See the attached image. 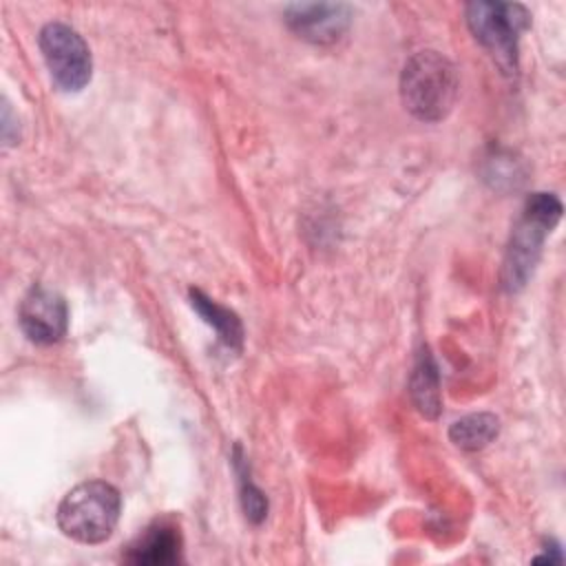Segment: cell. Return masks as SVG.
Wrapping results in <instances>:
<instances>
[{
	"mask_svg": "<svg viewBox=\"0 0 566 566\" xmlns=\"http://www.w3.org/2000/svg\"><path fill=\"white\" fill-rule=\"evenodd\" d=\"M458 71L438 51L413 53L400 73V99L420 122L444 119L458 97Z\"/></svg>",
	"mask_w": 566,
	"mask_h": 566,
	"instance_id": "6da1fadb",
	"label": "cell"
},
{
	"mask_svg": "<svg viewBox=\"0 0 566 566\" xmlns=\"http://www.w3.org/2000/svg\"><path fill=\"white\" fill-rule=\"evenodd\" d=\"M122 513L119 491L104 480H88L73 486L57 506L60 531L82 544L106 542Z\"/></svg>",
	"mask_w": 566,
	"mask_h": 566,
	"instance_id": "7a4b0ae2",
	"label": "cell"
},
{
	"mask_svg": "<svg viewBox=\"0 0 566 566\" xmlns=\"http://www.w3.org/2000/svg\"><path fill=\"white\" fill-rule=\"evenodd\" d=\"M562 217V201L553 192H533L526 199L524 212L513 228L504 268H502V281L509 292H515L524 287L528 281V274L533 272L544 239L551 234L555 223Z\"/></svg>",
	"mask_w": 566,
	"mask_h": 566,
	"instance_id": "3957f363",
	"label": "cell"
},
{
	"mask_svg": "<svg viewBox=\"0 0 566 566\" xmlns=\"http://www.w3.org/2000/svg\"><path fill=\"white\" fill-rule=\"evenodd\" d=\"M467 24L502 73L515 75L520 33L531 24L528 9L517 2H471L467 4Z\"/></svg>",
	"mask_w": 566,
	"mask_h": 566,
	"instance_id": "277c9868",
	"label": "cell"
},
{
	"mask_svg": "<svg viewBox=\"0 0 566 566\" xmlns=\"http://www.w3.org/2000/svg\"><path fill=\"white\" fill-rule=\"evenodd\" d=\"M38 44L53 82L62 91L77 93L91 82V51L75 29L62 22H49L42 27Z\"/></svg>",
	"mask_w": 566,
	"mask_h": 566,
	"instance_id": "5b68a950",
	"label": "cell"
},
{
	"mask_svg": "<svg viewBox=\"0 0 566 566\" xmlns=\"http://www.w3.org/2000/svg\"><path fill=\"white\" fill-rule=\"evenodd\" d=\"M18 321L29 340L51 345L66 334L69 307L57 292L44 285H33L20 303Z\"/></svg>",
	"mask_w": 566,
	"mask_h": 566,
	"instance_id": "8992f818",
	"label": "cell"
},
{
	"mask_svg": "<svg viewBox=\"0 0 566 566\" xmlns=\"http://www.w3.org/2000/svg\"><path fill=\"white\" fill-rule=\"evenodd\" d=\"M285 22L312 44H332L347 31L352 9L343 2H296L285 7Z\"/></svg>",
	"mask_w": 566,
	"mask_h": 566,
	"instance_id": "52a82bcc",
	"label": "cell"
},
{
	"mask_svg": "<svg viewBox=\"0 0 566 566\" xmlns=\"http://www.w3.org/2000/svg\"><path fill=\"white\" fill-rule=\"evenodd\" d=\"M126 562L137 566H170L181 562L179 528L166 520L155 522L128 548Z\"/></svg>",
	"mask_w": 566,
	"mask_h": 566,
	"instance_id": "ba28073f",
	"label": "cell"
},
{
	"mask_svg": "<svg viewBox=\"0 0 566 566\" xmlns=\"http://www.w3.org/2000/svg\"><path fill=\"white\" fill-rule=\"evenodd\" d=\"M409 391H411V400H413L416 409L424 418L438 416V411H440V376H438V367L427 349H422L416 360Z\"/></svg>",
	"mask_w": 566,
	"mask_h": 566,
	"instance_id": "9c48e42d",
	"label": "cell"
},
{
	"mask_svg": "<svg viewBox=\"0 0 566 566\" xmlns=\"http://www.w3.org/2000/svg\"><path fill=\"white\" fill-rule=\"evenodd\" d=\"M190 303L192 307L199 312V316L214 327V332L219 334V338L230 347V349H239L241 340H243V327L241 321L237 318L234 312H230L228 307L214 303L212 298L203 296L199 290H190Z\"/></svg>",
	"mask_w": 566,
	"mask_h": 566,
	"instance_id": "30bf717a",
	"label": "cell"
},
{
	"mask_svg": "<svg viewBox=\"0 0 566 566\" xmlns=\"http://www.w3.org/2000/svg\"><path fill=\"white\" fill-rule=\"evenodd\" d=\"M500 431V420L493 413H471L460 420H455L449 427V440L464 449V451H478L484 449L489 442L497 438Z\"/></svg>",
	"mask_w": 566,
	"mask_h": 566,
	"instance_id": "8fae6325",
	"label": "cell"
},
{
	"mask_svg": "<svg viewBox=\"0 0 566 566\" xmlns=\"http://www.w3.org/2000/svg\"><path fill=\"white\" fill-rule=\"evenodd\" d=\"M243 509H245V515L252 522H261L265 517V513H268V500L250 482L243 484Z\"/></svg>",
	"mask_w": 566,
	"mask_h": 566,
	"instance_id": "7c38bea8",
	"label": "cell"
}]
</instances>
